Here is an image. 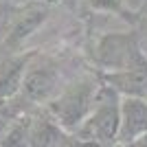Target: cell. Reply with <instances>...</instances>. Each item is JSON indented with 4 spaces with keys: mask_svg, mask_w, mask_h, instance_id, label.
Returning <instances> with one entry per match:
<instances>
[{
    "mask_svg": "<svg viewBox=\"0 0 147 147\" xmlns=\"http://www.w3.org/2000/svg\"><path fill=\"white\" fill-rule=\"evenodd\" d=\"M147 136V99L121 97L117 147H129Z\"/></svg>",
    "mask_w": 147,
    "mask_h": 147,
    "instance_id": "277c9868",
    "label": "cell"
},
{
    "mask_svg": "<svg viewBox=\"0 0 147 147\" xmlns=\"http://www.w3.org/2000/svg\"><path fill=\"white\" fill-rule=\"evenodd\" d=\"M94 57L105 73H121V70H134L147 66V55L138 37L132 33H110L99 40Z\"/></svg>",
    "mask_w": 147,
    "mask_h": 147,
    "instance_id": "3957f363",
    "label": "cell"
},
{
    "mask_svg": "<svg viewBox=\"0 0 147 147\" xmlns=\"http://www.w3.org/2000/svg\"><path fill=\"white\" fill-rule=\"evenodd\" d=\"M145 33H147V16H145ZM145 53H147V51H145Z\"/></svg>",
    "mask_w": 147,
    "mask_h": 147,
    "instance_id": "7c38bea8",
    "label": "cell"
},
{
    "mask_svg": "<svg viewBox=\"0 0 147 147\" xmlns=\"http://www.w3.org/2000/svg\"><path fill=\"white\" fill-rule=\"evenodd\" d=\"M29 147H81V143L46 112L29 119Z\"/></svg>",
    "mask_w": 147,
    "mask_h": 147,
    "instance_id": "8992f818",
    "label": "cell"
},
{
    "mask_svg": "<svg viewBox=\"0 0 147 147\" xmlns=\"http://www.w3.org/2000/svg\"><path fill=\"white\" fill-rule=\"evenodd\" d=\"M123 2L125 0H88V5L94 11H103V13H125Z\"/></svg>",
    "mask_w": 147,
    "mask_h": 147,
    "instance_id": "30bf717a",
    "label": "cell"
},
{
    "mask_svg": "<svg viewBox=\"0 0 147 147\" xmlns=\"http://www.w3.org/2000/svg\"><path fill=\"white\" fill-rule=\"evenodd\" d=\"M101 79L121 97L147 99V66L134 68V70H121V73H103Z\"/></svg>",
    "mask_w": 147,
    "mask_h": 147,
    "instance_id": "9c48e42d",
    "label": "cell"
},
{
    "mask_svg": "<svg viewBox=\"0 0 147 147\" xmlns=\"http://www.w3.org/2000/svg\"><path fill=\"white\" fill-rule=\"evenodd\" d=\"M33 57L35 53L29 51V53H11L5 59H0V101L11 99L20 92L26 66L33 61Z\"/></svg>",
    "mask_w": 147,
    "mask_h": 147,
    "instance_id": "ba28073f",
    "label": "cell"
},
{
    "mask_svg": "<svg viewBox=\"0 0 147 147\" xmlns=\"http://www.w3.org/2000/svg\"><path fill=\"white\" fill-rule=\"evenodd\" d=\"M81 147H86V145H81Z\"/></svg>",
    "mask_w": 147,
    "mask_h": 147,
    "instance_id": "4fadbf2b",
    "label": "cell"
},
{
    "mask_svg": "<svg viewBox=\"0 0 147 147\" xmlns=\"http://www.w3.org/2000/svg\"><path fill=\"white\" fill-rule=\"evenodd\" d=\"M49 16V7L46 5H29L24 11H20L13 18L11 26L5 35V46L7 49H20L24 44L26 37H31L37 31V26L42 24Z\"/></svg>",
    "mask_w": 147,
    "mask_h": 147,
    "instance_id": "52a82bcc",
    "label": "cell"
},
{
    "mask_svg": "<svg viewBox=\"0 0 147 147\" xmlns=\"http://www.w3.org/2000/svg\"><path fill=\"white\" fill-rule=\"evenodd\" d=\"M5 13H7V9H5V7H0V22H2V18H5Z\"/></svg>",
    "mask_w": 147,
    "mask_h": 147,
    "instance_id": "8fae6325",
    "label": "cell"
},
{
    "mask_svg": "<svg viewBox=\"0 0 147 147\" xmlns=\"http://www.w3.org/2000/svg\"><path fill=\"white\" fill-rule=\"evenodd\" d=\"M35 59V57H33ZM59 73L53 64L46 61H31L26 66L20 92L33 103H49L59 92Z\"/></svg>",
    "mask_w": 147,
    "mask_h": 147,
    "instance_id": "5b68a950",
    "label": "cell"
},
{
    "mask_svg": "<svg viewBox=\"0 0 147 147\" xmlns=\"http://www.w3.org/2000/svg\"><path fill=\"white\" fill-rule=\"evenodd\" d=\"M99 90L101 86H99L97 77H79V79L61 86L59 92L46 103V110L66 132L75 134L92 112Z\"/></svg>",
    "mask_w": 147,
    "mask_h": 147,
    "instance_id": "6da1fadb",
    "label": "cell"
},
{
    "mask_svg": "<svg viewBox=\"0 0 147 147\" xmlns=\"http://www.w3.org/2000/svg\"><path fill=\"white\" fill-rule=\"evenodd\" d=\"M119 105L121 94L110 86H101L97 103L88 119L75 132V138L86 147H110L117 145L119 132Z\"/></svg>",
    "mask_w": 147,
    "mask_h": 147,
    "instance_id": "7a4b0ae2",
    "label": "cell"
}]
</instances>
